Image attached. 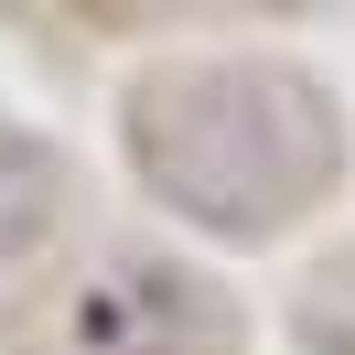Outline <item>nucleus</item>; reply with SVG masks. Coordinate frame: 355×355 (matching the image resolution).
Segmentation results:
<instances>
[{
	"label": "nucleus",
	"mask_w": 355,
	"mask_h": 355,
	"mask_svg": "<svg viewBox=\"0 0 355 355\" xmlns=\"http://www.w3.org/2000/svg\"><path fill=\"white\" fill-rule=\"evenodd\" d=\"M54 205H65L54 194V162L33 151L22 130H0V269H22L33 248L54 237Z\"/></svg>",
	"instance_id": "obj_3"
},
{
	"label": "nucleus",
	"mask_w": 355,
	"mask_h": 355,
	"mask_svg": "<svg viewBox=\"0 0 355 355\" xmlns=\"http://www.w3.org/2000/svg\"><path fill=\"white\" fill-rule=\"evenodd\" d=\"M54 355H216V291L173 259H97L54 323Z\"/></svg>",
	"instance_id": "obj_2"
},
{
	"label": "nucleus",
	"mask_w": 355,
	"mask_h": 355,
	"mask_svg": "<svg viewBox=\"0 0 355 355\" xmlns=\"http://www.w3.org/2000/svg\"><path fill=\"white\" fill-rule=\"evenodd\" d=\"M130 151L216 237H269L334 183V108L291 65H173L130 97Z\"/></svg>",
	"instance_id": "obj_1"
}]
</instances>
